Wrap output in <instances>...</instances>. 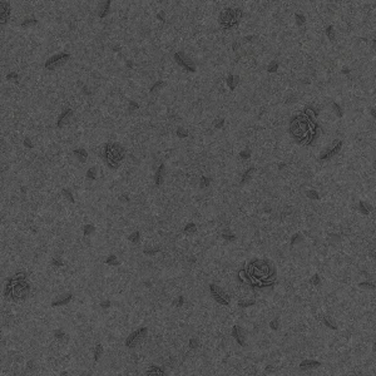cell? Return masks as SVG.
I'll return each instance as SVG.
<instances>
[{
	"mask_svg": "<svg viewBox=\"0 0 376 376\" xmlns=\"http://www.w3.org/2000/svg\"><path fill=\"white\" fill-rule=\"evenodd\" d=\"M241 15H242V11L239 9H237V8H228V9H224L220 16L221 24L224 28H232V27H235V25H237V23L241 19Z\"/></svg>",
	"mask_w": 376,
	"mask_h": 376,
	"instance_id": "cell-1",
	"label": "cell"
},
{
	"mask_svg": "<svg viewBox=\"0 0 376 376\" xmlns=\"http://www.w3.org/2000/svg\"><path fill=\"white\" fill-rule=\"evenodd\" d=\"M70 58V54L68 53H58V54H54L50 58H48V60L45 62V68L49 69V70H54V69H58V68H62L63 65H65V63L69 60Z\"/></svg>",
	"mask_w": 376,
	"mask_h": 376,
	"instance_id": "cell-2",
	"label": "cell"
},
{
	"mask_svg": "<svg viewBox=\"0 0 376 376\" xmlns=\"http://www.w3.org/2000/svg\"><path fill=\"white\" fill-rule=\"evenodd\" d=\"M210 292H211V295L213 296V298H214L218 304H221V305H223V306L230 305V302H231V296H230L222 287L214 285V283H211V285H210Z\"/></svg>",
	"mask_w": 376,
	"mask_h": 376,
	"instance_id": "cell-3",
	"label": "cell"
},
{
	"mask_svg": "<svg viewBox=\"0 0 376 376\" xmlns=\"http://www.w3.org/2000/svg\"><path fill=\"white\" fill-rule=\"evenodd\" d=\"M147 335H148V329L147 327L138 329L137 331L132 332L130 335L128 336V339L125 340V346H127L128 349H134L142 340L146 339Z\"/></svg>",
	"mask_w": 376,
	"mask_h": 376,
	"instance_id": "cell-4",
	"label": "cell"
},
{
	"mask_svg": "<svg viewBox=\"0 0 376 376\" xmlns=\"http://www.w3.org/2000/svg\"><path fill=\"white\" fill-rule=\"evenodd\" d=\"M173 58H174L175 63H177L179 66H182L183 69L189 70V72H196V64H194V62L192 60L186 53H183V52L174 53Z\"/></svg>",
	"mask_w": 376,
	"mask_h": 376,
	"instance_id": "cell-5",
	"label": "cell"
},
{
	"mask_svg": "<svg viewBox=\"0 0 376 376\" xmlns=\"http://www.w3.org/2000/svg\"><path fill=\"white\" fill-rule=\"evenodd\" d=\"M73 115H74V111L72 109V108H66V109L59 115V118H58V121H56V127H58V128H64V127H66V125L70 123V121L73 119Z\"/></svg>",
	"mask_w": 376,
	"mask_h": 376,
	"instance_id": "cell-6",
	"label": "cell"
},
{
	"mask_svg": "<svg viewBox=\"0 0 376 376\" xmlns=\"http://www.w3.org/2000/svg\"><path fill=\"white\" fill-rule=\"evenodd\" d=\"M232 336H233V339H235L237 342H238V345H241V346H246V332H245V330L241 327V326H238V325H235L233 326V329H232Z\"/></svg>",
	"mask_w": 376,
	"mask_h": 376,
	"instance_id": "cell-7",
	"label": "cell"
},
{
	"mask_svg": "<svg viewBox=\"0 0 376 376\" xmlns=\"http://www.w3.org/2000/svg\"><path fill=\"white\" fill-rule=\"evenodd\" d=\"M73 300V294H63L60 296L55 297L53 301H52V307H60V306H65L68 305L70 301Z\"/></svg>",
	"mask_w": 376,
	"mask_h": 376,
	"instance_id": "cell-8",
	"label": "cell"
},
{
	"mask_svg": "<svg viewBox=\"0 0 376 376\" xmlns=\"http://www.w3.org/2000/svg\"><path fill=\"white\" fill-rule=\"evenodd\" d=\"M9 15H10V3L0 2V23L5 24Z\"/></svg>",
	"mask_w": 376,
	"mask_h": 376,
	"instance_id": "cell-9",
	"label": "cell"
},
{
	"mask_svg": "<svg viewBox=\"0 0 376 376\" xmlns=\"http://www.w3.org/2000/svg\"><path fill=\"white\" fill-rule=\"evenodd\" d=\"M164 175H166V166L162 163L159 167H158V169H157V172H156V175H154V183H156V186H161V185H162L163 181H164Z\"/></svg>",
	"mask_w": 376,
	"mask_h": 376,
	"instance_id": "cell-10",
	"label": "cell"
},
{
	"mask_svg": "<svg viewBox=\"0 0 376 376\" xmlns=\"http://www.w3.org/2000/svg\"><path fill=\"white\" fill-rule=\"evenodd\" d=\"M321 366V362L320 361H316V360H304L300 364V369L301 370H312V369H316V367Z\"/></svg>",
	"mask_w": 376,
	"mask_h": 376,
	"instance_id": "cell-11",
	"label": "cell"
},
{
	"mask_svg": "<svg viewBox=\"0 0 376 376\" xmlns=\"http://www.w3.org/2000/svg\"><path fill=\"white\" fill-rule=\"evenodd\" d=\"M73 154L78 158V161L79 162H82V163H84L85 161H87V158H88V152L84 149V148H78V149H74L73 150Z\"/></svg>",
	"mask_w": 376,
	"mask_h": 376,
	"instance_id": "cell-12",
	"label": "cell"
},
{
	"mask_svg": "<svg viewBox=\"0 0 376 376\" xmlns=\"http://www.w3.org/2000/svg\"><path fill=\"white\" fill-rule=\"evenodd\" d=\"M227 85H228V88L231 89V90H235L236 89V87L238 85V83H239V77L238 75H233V74H230L228 77H227Z\"/></svg>",
	"mask_w": 376,
	"mask_h": 376,
	"instance_id": "cell-13",
	"label": "cell"
},
{
	"mask_svg": "<svg viewBox=\"0 0 376 376\" xmlns=\"http://www.w3.org/2000/svg\"><path fill=\"white\" fill-rule=\"evenodd\" d=\"M358 211H360L362 214H369V213H371L374 211V207L370 203L364 202V201H360V202H358Z\"/></svg>",
	"mask_w": 376,
	"mask_h": 376,
	"instance_id": "cell-14",
	"label": "cell"
},
{
	"mask_svg": "<svg viewBox=\"0 0 376 376\" xmlns=\"http://www.w3.org/2000/svg\"><path fill=\"white\" fill-rule=\"evenodd\" d=\"M109 5H111V2H103V3L99 4V8H98L99 18H104V16L108 14V11H109Z\"/></svg>",
	"mask_w": 376,
	"mask_h": 376,
	"instance_id": "cell-15",
	"label": "cell"
},
{
	"mask_svg": "<svg viewBox=\"0 0 376 376\" xmlns=\"http://www.w3.org/2000/svg\"><path fill=\"white\" fill-rule=\"evenodd\" d=\"M323 325L326 327H329L331 330H337V322L335 321V319H332L331 316H325L323 317Z\"/></svg>",
	"mask_w": 376,
	"mask_h": 376,
	"instance_id": "cell-16",
	"label": "cell"
},
{
	"mask_svg": "<svg viewBox=\"0 0 376 376\" xmlns=\"http://www.w3.org/2000/svg\"><path fill=\"white\" fill-rule=\"evenodd\" d=\"M255 173V167H251V168H248L245 173H243V175H242V179H241V183L242 185H245V183H247L251 178H252V174Z\"/></svg>",
	"mask_w": 376,
	"mask_h": 376,
	"instance_id": "cell-17",
	"label": "cell"
},
{
	"mask_svg": "<svg viewBox=\"0 0 376 376\" xmlns=\"http://www.w3.org/2000/svg\"><path fill=\"white\" fill-rule=\"evenodd\" d=\"M147 375H164V369L161 366H150L147 371Z\"/></svg>",
	"mask_w": 376,
	"mask_h": 376,
	"instance_id": "cell-18",
	"label": "cell"
},
{
	"mask_svg": "<svg viewBox=\"0 0 376 376\" xmlns=\"http://www.w3.org/2000/svg\"><path fill=\"white\" fill-rule=\"evenodd\" d=\"M98 174H99V172H98L97 167H90V168L87 171V178L90 181H94L98 178Z\"/></svg>",
	"mask_w": 376,
	"mask_h": 376,
	"instance_id": "cell-19",
	"label": "cell"
},
{
	"mask_svg": "<svg viewBox=\"0 0 376 376\" xmlns=\"http://www.w3.org/2000/svg\"><path fill=\"white\" fill-rule=\"evenodd\" d=\"M103 352H104V349H103V345H97L95 349H94V361L98 362L100 360V357L103 356Z\"/></svg>",
	"mask_w": 376,
	"mask_h": 376,
	"instance_id": "cell-20",
	"label": "cell"
},
{
	"mask_svg": "<svg viewBox=\"0 0 376 376\" xmlns=\"http://www.w3.org/2000/svg\"><path fill=\"white\" fill-rule=\"evenodd\" d=\"M268 326H270V329H271L272 331L280 330V327H281V321H280V319H278V317H275V319H272V320L270 321Z\"/></svg>",
	"mask_w": 376,
	"mask_h": 376,
	"instance_id": "cell-21",
	"label": "cell"
},
{
	"mask_svg": "<svg viewBox=\"0 0 376 376\" xmlns=\"http://www.w3.org/2000/svg\"><path fill=\"white\" fill-rule=\"evenodd\" d=\"M333 157V154H332V152H331V149L327 147L326 149H323L322 152L320 153V156H319V158L321 161H325V159H330V158H332Z\"/></svg>",
	"mask_w": 376,
	"mask_h": 376,
	"instance_id": "cell-22",
	"label": "cell"
},
{
	"mask_svg": "<svg viewBox=\"0 0 376 376\" xmlns=\"http://www.w3.org/2000/svg\"><path fill=\"white\" fill-rule=\"evenodd\" d=\"M105 263L107 265H109V266H119V260H118V257H117L115 255H111V256H108L107 257V260H105Z\"/></svg>",
	"mask_w": 376,
	"mask_h": 376,
	"instance_id": "cell-23",
	"label": "cell"
},
{
	"mask_svg": "<svg viewBox=\"0 0 376 376\" xmlns=\"http://www.w3.org/2000/svg\"><path fill=\"white\" fill-rule=\"evenodd\" d=\"M255 304H256L255 300H241V301H238V307H241V308H248V307H251V306H253Z\"/></svg>",
	"mask_w": 376,
	"mask_h": 376,
	"instance_id": "cell-24",
	"label": "cell"
},
{
	"mask_svg": "<svg viewBox=\"0 0 376 376\" xmlns=\"http://www.w3.org/2000/svg\"><path fill=\"white\" fill-rule=\"evenodd\" d=\"M332 109H333V112H335V114L339 117V118H342V117H344V109H342V107L339 103L333 102L332 103Z\"/></svg>",
	"mask_w": 376,
	"mask_h": 376,
	"instance_id": "cell-25",
	"label": "cell"
},
{
	"mask_svg": "<svg viewBox=\"0 0 376 376\" xmlns=\"http://www.w3.org/2000/svg\"><path fill=\"white\" fill-rule=\"evenodd\" d=\"M166 84H167V83L163 82V80H159V82L154 83V84L152 85V88H150V93H157V92H159L163 87H166Z\"/></svg>",
	"mask_w": 376,
	"mask_h": 376,
	"instance_id": "cell-26",
	"label": "cell"
},
{
	"mask_svg": "<svg viewBox=\"0 0 376 376\" xmlns=\"http://www.w3.org/2000/svg\"><path fill=\"white\" fill-rule=\"evenodd\" d=\"M62 194L64 196V198H66V199H68L69 202L74 203V196H73L72 191H70L69 188H63V189H62Z\"/></svg>",
	"mask_w": 376,
	"mask_h": 376,
	"instance_id": "cell-27",
	"label": "cell"
},
{
	"mask_svg": "<svg viewBox=\"0 0 376 376\" xmlns=\"http://www.w3.org/2000/svg\"><path fill=\"white\" fill-rule=\"evenodd\" d=\"M139 238H140V232L139 231H134V232L130 233V235L128 236V241H130L132 243H138Z\"/></svg>",
	"mask_w": 376,
	"mask_h": 376,
	"instance_id": "cell-28",
	"label": "cell"
},
{
	"mask_svg": "<svg viewBox=\"0 0 376 376\" xmlns=\"http://www.w3.org/2000/svg\"><path fill=\"white\" fill-rule=\"evenodd\" d=\"M302 241H304L302 235H301V233H295V235L292 236V238H291V245H292V246H296L297 243H301Z\"/></svg>",
	"mask_w": 376,
	"mask_h": 376,
	"instance_id": "cell-29",
	"label": "cell"
},
{
	"mask_svg": "<svg viewBox=\"0 0 376 376\" xmlns=\"http://www.w3.org/2000/svg\"><path fill=\"white\" fill-rule=\"evenodd\" d=\"M95 232V228H94V226L93 224H85L84 226V230H83V233H84V236L87 237V236H90V235H93V233Z\"/></svg>",
	"mask_w": 376,
	"mask_h": 376,
	"instance_id": "cell-30",
	"label": "cell"
},
{
	"mask_svg": "<svg viewBox=\"0 0 376 376\" xmlns=\"http://www.w3.org/2000/svg\"><path fill=\"white\" fill-rule=\"evenodd\" d=\"M197 231V226H196V223H193V222H189L186 227H185V232L186 233H188V235H192V233H194Z\"/></svg>",
	"mask_w": 376,
	"mask_h": 376,
	"instance_id": "cell-31",
	"label": "cell"
},
{
	"mask_svg": "<svg viewBox=\"0 0 376 376\" xmlns=\"http://www.w3.org/2000/svg\"><path fill=\"white\" fill-rule=\"evenodd\" d=\"M54 337L56 340H64V339H66V333L63 329H58L54 331Z\"/></svg>",
	"mask_w": 376,
	"mask_h": 376,
	"instance_id": "cell-32",
	"label": "cell"
},
{
	"mask_svg": "<svg viewBox=\"0 0 376 376\" xmlns=\"http://www.w3.org/2000/svg\"><path fill=\"white\" fill-rule=\"evenodd\" d=\"M326 35L329 37V39H330V40H335V38H336V33H335V29H333L332 25H330V27L326 28Z\"/></svg>",
	"mask_w": 376,
	"mask_h": 376,
	"instance_id": "cell-33",
	"label": "cell"
},
{
	"mask_svg": "<svg viewBox=\"0 0 376 376\" xmlns=\"http://www.w3.org/2000/svg\"><path fill=\"white\" fill-rule=\"evenodd\" d=\"M306 196L310 198V199H313V201H317V199H320V194H319V192H316L315 189H310V191H307L306 192Z\"/></svg>",
	"mask_w": 376,
	"mask_h": 376,
	"instance_id": "cell-34",
	"label": "cell"
},
{
	"mask_svg": "<svg viewBox=\"0 0 376 376\" xmlns=\"http://www.w3.org/2000/svg\"><path fill=\"white\" fill-rule=\"evenodd\" d=\"M211 185V178L208 177H202L199 179V187L201 188H208Z\"/></svg>",
	"mask_w": 376,
	"mask_h": 376,
	"instance_id": "cell-35",
	"label": "cell"
},
{
	"mask_svg": "<svg viewBox=\"0 0 376 376\" xmlns=\"http://www.w3.org/2000/svg\"><path fill=\"white\" fill-rule=\"evenodd\" d=\"M267 70H268L270 73H276V72L278 70V62L272 60V62L268 64V66H267Z\"/></svg>",
	"mask_w": 376,
	"mask_h": 376,
	"instance_id": "cell-36",
	"label": "cell"
},
{
	"mask_svg": "<svg viewBox=\"0 0 376 376\" xmlns=\"http://www.w3.org/2000/svg\"><path fill=\"white\" fill-rule=\"evenodd\" d=\"M38 24V20L37 19H33V18H28L25 19L23 23H21V27H33V25H37Z\"/></svg>",
	"mask_w": 376,
	"mask_h": 376,
	"instance_id": "cell-37",
	"label": "cell"
},
{
	"mask_svg": "<svg viewBox=\"0 0 376 376\" xmlns=\"http://www.w3.org/2000/svg\"><path fill=\"white\" fill-rule=\"evenodd\" d=\"M198 346H199V341H198V339H196V337H192V339H189V341H188V347H189V349H192V350H196V349H198Z\"/></svg>",
	"mask_w": 376,
	"mask_h": 376,
	"instance_id": "cell-38",
	"label": "cell"
},
{
	"mask_svg": "<svg viewBox=\"0 0 376 376\" xmlns=\"http://www.w3.org/2000/svg\"><path fill=\"white\" fill-rule=\"evenodd\" d=\"M224 125V118H217L214 122H213V127L216 129H222Z\"/></svg>",
	"mask_w": 376,
	"mask_h": 376,
	"instance_id": "cell-39",
	"label": "cell"
},
{
	"mask_svg": "<svg viewBox=\"0 0 376 376\" xmlns=\"http://www.w3.org/2000/svg\"><path fill=\"white\" fill-rule=\"evenodd\" d=\"M177 136H178V138H187L188 137V130L186 128H183V127H179L177 129Z\"/></svg>",
	"mask_w": 376,
	"mask_h": 376,
	"instance_id": "cell-40",
	"label": "cell"
},
{
	"mask_svg": "<svg viewBox=\"0 0 376 376\" xmlns=\"http://www.w3.org/2000/svg\"><path fill=\"white\" fill-rule=\"evenodd\" d=\"M310 282L312 283L313 286H319L320 283H321V277H320V275H319V273H315V275L312 276V278L310 280Z\"/></svg>",
	"mask_w": 376,
	"mask_h": 376,
	"instance_id": "cell-41",
	"label": "cell"
},
{
	"mask_svg": "<svg viewBox=\"0 0 376 376\" xmlns=\"http://www.w3.org/2000/svg\"><path fill=\"white\" fill-rule=\"evenodd\" d=\"M305 114L308 117V118H312V119L316 118V112L312 109V108H310V107H306V108H305Z\"/></svg>",
	"mask_w": 376,
	"mask_h": 376,
	"instance_id": "cell-42",
	"label": "cell"
},
{
	"mask_svg": "<svg viewBox=\"0 0 376 376\" xmlns=\"http://www.w3.org/2000/svg\"><path fill=\"white\" fill-rule=\"evenodd\" d=\"M358 286H360L361 288H367V290H374V288H375V285H374L372 282H369V281H365V282L358 283Z\"/></svg>",
	"mask_w": 376,
	"mask_h": 376,
	"instance_id": "cell-43",
	"label": "cell"
},
{
	"mask_svg": "<svg viewBox=\"0 0 376 376\" xmlns=\"http://www.w3.org/2000/svg\"><path fill=\"white\" fill-rule=\"evenodd\" d=\"M295 18H296V23H297L298 25H304V24L306 23V18H305V15H302V14L296 13V14H295Z\"/></svg>",
	"mask_w": 376,
	"mask_h": 376,
	"instance_id": "cell-44",
	"label": "cell"
},
{
	"mask_svg": "<svg viewBox=\"0 0 376 376\" xmlns=\"http://www.w3.org/2000/svg\"><path fill=\"white\" fill-rule=\"evenodd\" d=\"M183 305H185V297L183 296H179L178 298H175V301H174V306L177 307V308H181V307H183Z\"/></svg>",
	"mask_w": 376,
	"mask_h": 376,
	"instance_id": "cell-45",
	"label": "cell"
},
{
	"mask_svg": "<svg viewBox=\"0 0 376 376\" xmlns=\"http://www.w3.org/2000/svg\"><path fill=\"white\" fill-rule=\"evenodd\" d=\"M23 144H24V147H25V148H29V149L34 148V143H33V142H31V138H29V137H27V138L24 139Z\"/></svg>",
	"mask_w": 376,
	"mask_h": 376,
	"instance_id": "cell-46",
	"label": "cell"
},
{
	"mask_svg": "<svg viewBox=\"0 0 376 376\" xmlns=\"http://www.w3.org/2000/svg\"><path fill=\"white\" fill-rule=\"evenodd\" d=\"M52 265L53 266H55V267H62V266H64V262H63V260L62 258H59V257H54L53 260H52Z\"/></svg>",
	"mask_w": 376,
	"mask_h": 376,
	"instance_id": "cell-47",
	"label": "cell"
},
{
	"mask_svg": "<svg viewBox=\"0 0 376 376\" xmlns=\"http://www.w3.org/2000/svg\"><path fill=\"white\" fill-rule=\"evenodd\" d=\"M239 157L242 158V159H248V158L251 157V150L249 149H243L239 153Z\"/></svg>",
	"mask_w": 376,
	"mask_h": 376,
	"instance_id": "cell-48",
	"label": "cell"
},
{
	"mask_svg": "<svg viewBox=\"0 0 376 376\" xmlns=\"http://www.w3.org/2000/svg\"><path fill=\"white\" fill-rule=\"evenodd\" d=\"M222 238H224L226 241H235L236 236L232 235V233H222Z\"/></svg>",
	"mask_w": 376,
	"mask_h": 376,
	"instance_id": "cell-49",
	"label": "cell"
},
{
	"mask_svg": "<svg viewBox=\"0 0 376 376\" xmlns=\"http://www.w3.org/2000/svg\"><path fill=\"white\" fill-rule=\"evenodd\" d=\"M111 305H112V302H111L109 300H103L102 302H100V307H102L103 310H107V308H109Z\"/></svg>",
	"mask_w": 376,
	"mask_h": 376,
	"instance_id": "cell-50",
	"label": "cell"
},
{
	"mask_svg": "<svg viewBox=\"0 0 376 376\" xmlns=\"http://www.w3.org/2000/svg\"><path fill=\"white\" fill-rule=\"evenodd\" d=\"M159 248H154V249H144V255H148V256H153V255H156V253H158L159 252Z\"/></svg>",
	"mask_w": 376,
	"mask_h": 376,
	"instance_id": "cell-51",
	"label": "cell"
},
{
	"mask_svg": "<svg viewBox=\"0 0 376 376\" xmlns=\"http://www.w3.org/2000/svg\"><path fill=\"white\" fill-rule=\"evenodd\" d=\"M6 78L9 79V80H18V78H19V75L16 74V73H9L6 75Z\"/></svg>",
	"mask_w": 376,
	"mask_h": 376,
	"instance_id": "cell-52",
	"label": "cell"
},
{
	"mask_svg": "<svg viewBox=\"0 0 376 376\" xmlns=\"http://www.w3.org/2000/svg\"><path fill=\"white\" fill-rule=\"evenodd\" d=\"M128 104H129V108H130V109H133V111H134V109H138V108H139V104L136 103V102H133V100H129Z\"/></svg>",
	"mask_w": 376,
	"mask_h": 376,
	"instance_id": "cell-53",
	"label": "cell"
},
{
	"mask_svg": "<svg viewBox=\"0 0 376 376\" xmlns=\"http://www.w3.org/2000/svg\"><path fill=\"white\" fill-rule=\"evenodd\" d=\"M157 18L159 19V20H162V21H164L166 20V13L164 11H159L157 14Z\"/></svg>",
	"mask_w": 376,
	"mask_h": 376,
	"instance_id": "cell-54",
	"label": "cell"
},
{
	"mask_svg": "<svg viewBox=\"0 0 376 376\" xmlns=\"http://www.w3.org/2000/svg\"><path fill=\"white\" fill-rule=\"evenodd\" d=\"M119 201H121V202H129V196L128 194H122L119 197Z\"/></svg>",
	"mask_w": 376,
	"mask_h": 376,
	"instance_id": "cell-55",
	"label": "cell"
},
{
	"mask_svg": "<svg viewBox=\"0 0 376 376\" xmlns=\"http://www.w3.org/2000/svg\"><path fill=\"white\" fill-rule=\"evenodd\" d=\"M273 371H275V367H273L272 365H268V366H266L265 374H271V372H273Z\"/></svg>",
	"mask_w": 376,
	"mask_h": 376,
	"instance_id": "cell-56",
	"label": "cell"
},
{
	"mask_svg": "<svg viewBox=\"0 0 376 376\" xmlns=\"http://www.w3.org/2000/svg\"><path fill=\"white\" fill-rule=\"evenodd\" d=\"M232 47H233V50H237L239 48V43H238V41H235V43L232 44Z\"/></svg>",
	"mask_w": 376,
	"mask_h": 376,
	"instance_id": "cell-57",
	"label": "cell"
},
{
	"mask_svg": "<svg viewBox=\"0 0 376 376\" xmlns=\"http://www.w3.org/2000/svg\"><path fill=\"white\" fill-rule=\"evenodd\" d=\"M253 38H255L253 35H247V37H245V40H246V41H252Z\"/></svg>",
	"mask_w": 376,
	"mask_h": 376,
	"instance_id": "cell-58",
	"label": "cell"
},
{
	"mask_svg": "<svg viewBox=\"0 0 376 376\" xmlns=\"http://www.w3.org/2000/svg\"><path fill=\"white\" fill-rule=\"evenodd\" d=\"M83 92H84L85 94H90V90L88 89V87H83Z\"/></svg>",
	"mask_w": 376,
	"mask_h": 376,
	"instance_id": "cell-59",
	"label": "cell"
},
{
	"mask_svg": "<svg viewBox=\"0 0 376 376\" xmlns=\"http://www.w3.org/2000/svg\"><path fill=\"white\" fill-rule=\"evenodd\" d=\"M342 73H344V74H350V69H347V68L342 69Z\"/></svg>",
	"mask_w": 376,
	"mask_h": 376,
	"instance_id": "cell-60",
	"label": "cell"
},
{
	"mask_svg": "<svg viewBox=\"0 0 376 376\" xmlns=\"http://www.w3.org/2000/svg\"><path fill=\"white\" fill-rule=\"evenodd\" d=\"M125 65H127V66H128V68H132V65H133V63H132V62H127V63H125Z\"/></svg>",
	"mask_w": 376,
	"mask_h": 376,
	"instance_id": "cell-61",
	"label": "cell"
},
{
	"mask_svg": "<svg viewBox=\"0 0 376 376\" xmlns=\"http://www.w3.org/2000/svg\"><path fill=\"white\" fill-rule=\"evenodd\" d=\"M113 50H114V52H117V50H118V52H119V50H121V48H119V47H117V45H115Z\"/></svg>",
	"mask_w": 376,
	"mask_h": 376,
	"instance_id": "cell-62",
	"label": "cell"
},
{
	"mask_svg": "<svg viewBox=\"0 0 376 376\" xmlns=\"http://www.w3.org/2000/svg\"><path fill=\"white\" fill-rule=\"evenodd\" d=\"M371 115H372V117L376 115V114H375V109H371Z\"/></svg>",
	"mask_w": 376,
	"mask_h": 376,
	"instance_id": "cell-63",
	"label": "cell"
}]
</instances>
